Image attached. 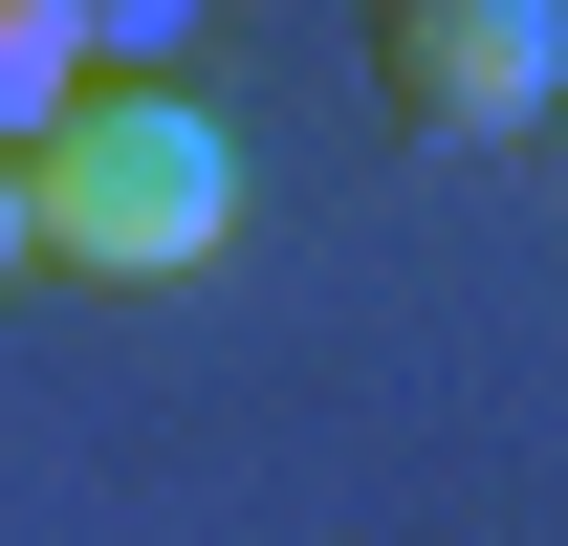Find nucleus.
Returning <instances> with one entry per match:
<instances>
[{
    "label": "nucleus",
    "instance_id": "f257e3e1",
    "mask_svg": "<svg viewBox=\"0 0 568 546\" xmlns=\"http://www.w3.org/2000/svg\"><path fill=\"white\" fill-rule=\"evenodd\" d=\"M22 219H44L67 284H175V263H219V219H241V132H219L197 88L110 67L67 132L22 153Z\"/></svg>",
    "mask_w": 568,
    "mask_h": 546
},
{
    "label": "nucleus",
    "instance_id": "f03ea898",
    "mask_svg": "<svg viewBox=\"0 0 568 546\" xmlns=\"http://www.w3.org/2000/svg\"><path fill=\"white\" fill-rule=\"evenodd\" d=\"M372 88H394V132L503 153L568 88V22H547V0H394V22H372Z\"/></svg>",
    "mask_w": 568,
    "mask_h": 546
},
{
    "label": "nucleus",
    "instance_id": "20e7f679",
    "mask_svg": "<svg viewBox=\"0 0 568 546\" xmlns=\"http://www.w3.org/2000/svg\"><path fill=\"white\" fill-rule=\"evenodd\" d=\"M22 263H44V219H22V153H0V284H22Z\"/></svg>",
    "mask_w": 568,
    "mask_h": 546
},
{
    "label": "nucleus",
    "instance_id": "7ed1b4c3",
    "mask_svg": "<svg viewBox=\"0 0 568 546\" xmlns=\"http://www.w3.org/2000/svg\"><path fill=\"white\" fill-rule=\"evenodd\" d=\"M88 88H110V22L88 0H0V153H44Z\"/></svg>",
    "mask_w": 568,
    "mask_h": 546
}]
</instances>
